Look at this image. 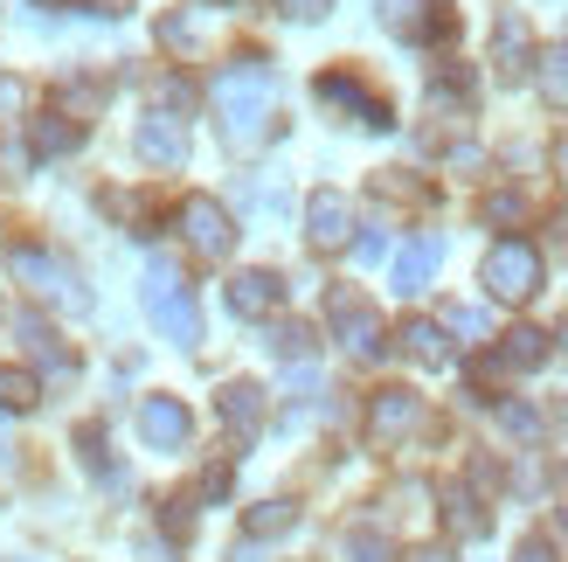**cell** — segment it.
I'll return each instance as SVG.
<instances>
[{
  "label": "cell",
  "instance_id": "cell-1",
  "mask_svg": "<svg viewBox=\"0 0 568 562\" xmlns=\"http://www.w3.org/2000/svg\"><path fill=\"white\" fill-rule=\"evenodd\" d=\"M271 104H277V77L264 56H236L230 70L215 77V119H222V139L243 153L271 132Z\"/></svg>",
  "mask_w": 568,
  "mask_h": 562
},
{
  "label": "cell",
  "instance_id": "cell-2",
  "mask_svg": "<svg viewBox=\"0 0 568 562\" xmlns=\"http://www.w3.org/2000/svg\"><path fill=\"white\" fill-rule=\"evenodd\" d=\"M8 271L28 285V299H42V305H55V313H91V292H83V278L55 258V250H42V243H14L8 250Z\"/></svg>",
  "mask_w": 568,
  "mask_h": 562
},
{
  "label": "cell",
  "instance_id": "cell-3",
  "mask_svg": "<svg viewBox=\"0 0 568 562\" xmlns=\"http://www.w3.org/2000/svg\"><path fill=\"white\" fill-rule=\"evenodd\" d=\"M146 313L160 320V333H166L174 348H194V341H202V305H194V292L181 285V271L166 264V258L146 264Z\"/></svg>",
  "mask_w": 568,
  "mask_h": 562
},
{
  "label": "cell",
  "instance_id": "cell-4",
  "mask_svg": "<svg viewBox=\"0 0 568 562\" xmlns=\"http://www.w3.org/2000/svg\"><path fill=\"white\" fill-rule=\"evenodd\" d=\"M486 292L499 299V305H527L534 292H541V250H534L527 237H499L493 250H486Z\"/></svg>",
  "mask_w": 568,
  "mask_h": 562
},
{
  "label": "cell",
  "instance_id": "cell-5",
  "mask_svg": "<svg viewBox=\"0 0 568 562\" xmlns=\"http://www.w3.org/2000/svg\"><path fill=\"white\" fill-rule=\"evenodd\" d=\"M326 320H333L339 341H347V354H361V361L382 354V320H375V305H367L361 292L333 285V292H326Z\"/></svg>",
  "mask_w": 568,
  "mask_h": 562
},
{
  "label": "cell",
  "instance_id": "cell-6",
  "mask_svg": "<svg viewBox=\"0 0 568 562\" xmlns=\"http://www.w3.org/2000/svg\"><path fill=\"white\" fill-rule=\"evenodd\" d=\"M181 237L194 258H230V243H236V222L222 202H209V194H194V202L181 209Z\"/></svg>",
  "mask_w": 568,
  "mask_h": 562
},
{
  "label": "cell",
  "instance_id": "cell-7",
  "mask_svg": "<svg viewBox=\"0 0 568 562\" xmlns=\"http://www.w3.org/2000/svg\"><path fill=\"white\" fill-rule=\"evenodd\" d=\"M305 237L320 250H347L354 243V202L339 188H312L305 194Z\"/></svg>",
  "mask_w": 568,
  "mask_h": 562
},
{
  "label": "cell",
  "instance_id": "cell-8",
  "mask_svg": "<svg viewBox=\"0 0 568 562\" xmlns=\"http://www.w3.org/2000/svg\"><path fill=\"white\" fill-rule=\"evenodd\" d=\"M416 424H423V397H416V389H375V403H367V438H375V444H403Z\"/></svg>",
  "mask_w": 568,
  "mask_h": 562
},
{
  "label": "cell",
  "instance_id": "cell-9",
  "mask_svg": "<svg viewBox=\"0 0 568 562\" xmlns=\"http://www.w3.org/2000/svg\"><path fill=\"white\" fill-rule=\"evenodd\" d=\"M139 438L153 444V452H181V444L194 438V417L181 397H146L139 403Z\"/></svg>",
  "mask_w": 568,
  "mask_h": 562
},
{
  "label": "cell",
  "instance_id": "cell-10",
  "mask_svg": "<svg viewBox=\"0 0 568 562\" xmlns=\"http://www.w3.org/2000/svg\"><path fill=\"white\" fill-rule=\"evenodd\" d=\"M541 361H548V333H534V327H514V333H506V348H499V354H486V361H478V375H486V382H499V375L541 369Z\"/></svg>",
  "mask_w": 568,
  "mask_h": 562
},
{
  "label": "cell",
  "instance_id": "cell-11",
  "mask_svg": "<svg viewBox=\"0 0 568 562\" xmlns=\"http://www.w3.org/2000/svg\"><path fill=\"white\" fill-rule=\"evenodd\" d=\"M277 299H284V278L277 271H236L230 278V313H243V320H271Z\"/></svg>",
  "mask_w": 568,
  "mask_h": 562
},
{
  "label": "cell",
  "instance_id": "cell-12",
  "mask_svg": "<svg viewBox=\"0 0 568 562\" xmlns=\"http://www.w3.org/2000/svg\"><path fill=\"white\" fill-rule=\"evenodd\" d=\"M493 63H499V77H527V63H534V36L514 8L493 14Z\"/></svg>",
  "mask_w": 568,
  "mask_h": 562
},
{
  "label": "cell",
  "instance_id": "cell-13",
  "mask_svg": "<svg viewBox=\"0 0 568 562\" xmlns=\"http://www.w3.org/2000/svg\"><path fill=\"white\" fill-rule=\"evenodd\" d=\"M139 160H153V167H181V160H187V132H181L174 111L139 119Z\"/></svg>",
  "mask_w": 568,
  "mask_h": 562
},
{
  "label": "cell",
  "instance_id": "cell-14",
  "mask_svg": "<svg viewBox=\"0 0 568 562\" xmlns=\"http://www.w3.org/2000/svg\"><path fill=\"white\" fill-rule=\"evenodd\" d=\"M437 264H444V243H437V237L403 243V250H395V292H409V299H416V292L437 278Z\"/></svg>",
  "mask_w": 568,
  "mask_h": 562
},
{
  "label": "cell",
  "instance_id": "cell-15",
  "mask_svg": "<svg viewBox=\"0 0 568 562\" xmlns=\"http://www.w3.org/2000/svg\"><path fill=\"white\" fill-rule=\"evenodd\" d=\"M215 410H222V424H230V438H250V431L264 424V389L257 382H230L215 397Z\"/></svg>",
  "mask_w": 568,
  "mask_h": 562
},
{
  "label": "cell",
  "instance_id": "cell-16",
  "mask_svg": "<svg viewBox=\"0 0 568 562\" xmlns=\"http://www.w3.org/2000/svg\"><path fill=\"white\" fill-rule=\"evenodd\" d=\"M395 341H403V354L423 361V369H444V361H450V333H444L437 320H403V333H395Z\"/></svg>",
  "mask_w": 568,
  "mask_h": 562
},
{
  "label": "cell",
  "instance_id": "cell-17",
  "mask_svg": "<svg viewBox=\"0 0 568 562\" xmlns=\"http://www.w3.org/2000/svg\"><path fill=\"white\" fill-rule=\"evenodd\" d=\"M320 98H326V104H347L361 126H388V104H382V98H367L361 83H354V77H339V70L320 77Z\"/></svg>",
  "mask_w": 568,
  "mask_h": 562
},
{
  "label": "cell",
  "instance_id": "cell-18",
  "mask_svg": "<svg viewBox=\"0 0 568 562\" xmlns=\"http://www.w3.org/2000/svg\"><path fill=\"white\" fill-rule=\"evenodd\" d=\"M77 139H83V132H77L70 119H63V111H42V119L28 126V153H42V160H55V153H70Z\"/></svg>",
  "mask_w": 568,
  "mask_h": 562
},
{
  "label": "cell",
  "instance_id": "cell-19",
  "mask_svg": "<svg viewBox=\"0 0 568 562\" xmlns=\"http://www.w3.org/2000/svg\"><path fill=\"white\" fill-rule=\"evenodd\" d=\"M444 521H450V535H458V542H478V535H486V508L471 500V486H450V493H444Z\"/></svg>",
  "mask_w": 568,
  "mask_h": 562
},
{
  "label": "cell",
  "instance_id": "cell-20",
  "mask_svg": "<svg viewBox=\"0 0 568 562\" xmlns=\"http://www.w3.org/2000/svg\"><path fill=\"white\" fill-rule=\"evenodd\" d=\"M284 528H298V508L292 500H264V508H250V542H271Z\"/></svg>",
  "mask_w": 568,
  "mask_h": 562
},
{
  "label": "cell",
  "instance_id": "cell-21",
  "mask_svg": "<svg viewBox=\"0 0 568 562\" xmlns=\"http://www.w3.org/2000/svg\"><path fill=\"white\" fill-rule=\"evenodd\" d=\"M271 354H284V361H305V354H312V327H298V320H277V327H271Z\"/></svg>",
  "mask_w": 568,
  "mask_h": 562
},
{
  "label": "cell",
  "instance_id": "cell-22",
  "mask_svg": "<svg viewBox=\"0 0 568 562\" xmlns=\"http://www.w3.org/2000/svg\"><path fill=\"white\" fill-rule=\"evenodd\" d=\"M21 341H28V354H36V361H49V369H70V354L55 348V333L42 320H21Z\"/></svg>",
  "mask_w": 568,
  "mask_h": 562
},
{
  "label": "cell",
  "instance_id": "cell-23",
  "mask_svg": "<svg viewBox=\"0 0 568 562\" xmlns=\"http://www.w3.org/2000/svg\"><path fill=\"white\" fill-rule=\"evenodd\" d=\"M36 403V375L28 369H0V410H28Z\"/></svg>",
  "mask_w": 568,
  "mask_h": 562
},
{
  "label": "cell",
  "instance_id": "cell-24",
  "mask_svg": "<svg viewBox=\"0 0 568 562\" xmlns=\"http://www.w3.org/2000/svg\"><path fill=\"white\" fill-rule=\"evenodd\" d=\"M499 424L514 438H541V410H534V403H499Z\"/></svg>",
  "mask_w": 568,
  "mask_h": 562
},
{
  "label": "cell",
  "instance_id": "cell-25",
  "mask_svg": "<svg viewBox=\"0 0 568 562\" xmlns=\"http://www.w3.org/2000/svg\"><path fill=\"white\" fill-rule=\"evenodd\" d=\"M160 42H166V49H181V56H187L194 42H202V28H194V14H166V21H160Z\"/></svg>",
  "mask_w": 568,
  "mask_h": 562
},
{
  "label": "cell",
  "instance_id": "cell-26",
  "mask_svg": "<svg viewBox=\"0 0 568 562\" xmlns=\"http://www.w3.org/2000/svg\"><path fill=\"white\" fill-rule=\"evenodd\" d=\"M347 562H388V542L375 535V528H354V535H347Z\"/></svg>",
  "mask_w": 568,
  "mask_h": 562
},
{
  "label": "cell",
  "instance_id": "cell-27",
  "mask_svg": "<svg viewBox=\"0 0 568 562\" xmlns=\"http://www.w3.org/2000/svg\"><path fill=\"white\" fill-rule=\"evenodd\" d=\"M541 91L548 104H568V56H541Z\"/></svg>",
  "mask_w": 568,
  "mask_h": 562
},
{
  "label": "cell",
  "instance_id": "cell-28",
  "mask_svg": "<svg viewBox=\"0 0 568 562\" xmlns=\"http://www.w3.org/2000/svg\"><path fill=\"white\" fill-rule=\"evenodd\" d=\"M486 305H450V333H465V341H486Z\"/></svg>",
  "mask_w": 568,
  "mask_h": 562
},
{
  "label": "cell",
  "instance_id": "cell-29",
  "mask_svg": "<svg viewBox=\"0 0 568 562\" xmlns=\"http://www.w3.org/2000/svg\"><path fill=\"white\" fill-rule=\"evenodd\" d=\"M520 215H527V202H520L514 188H499V194H486V222H520Z\"/></svg>",
  "mask_w": 568,
  "mask_h": 562
},
{
  "label": "cell",
  "instance_id": "cell-30",
  "mask_svg": "<svg viewBox=\"0 0 568 562\" xmlns=\"http://www.w3.org/2000/svg\"><path fill=\"white\" fill-rule=\"evenodd\" d=\"M277 8H284V14H292V21H320V14L333 8V0H277Z\"/></svg>",
  "mask_w": 568,
  "mask_h": 562
},
{
  "label": "cell",
  "instance_id": "cell-31",
  "mask_svg": "<svg viewBox=\"0 0 568 562\" xmlns=\"http://www.w3.org/2000/svg\"><path fill=\"white\" fill-rule=\"evenodd\" d=\"M202 493H209V500H222V493H230V465H209V480H202Z\"/></svg>",
  "mask_w": 568,
  "mask_h": 562
},
{
  "label": "cell",
  "instance_id": "cell-32",
  "mask_svg": "<svg viewBox=\"0 0 568 562\" xmlns=\"http://www.w3.org/2000/svg\"><path fill=\"white\" fill-rule=\"evenodd\" d=\"M382 250H388L382 237H361V243H354V258H361V264H382Z\"/></svg>",
  "mask_w": 568,
  "mask_h": 562
},
{
  "label": "cell",
  "instance_id": "cell-33",
  "mask_svg": "<svg viewBox=\"0 0 568 562\" xmlns=\"http://www.w3.org/2000/svg\"><path fill=\"white\" fill-rule=\"evenodd\" d=\"M514 562H555V549H548V542H520V555H514Z\"/></svg>",
  "mask_w": 568,
  "mask_h": 562
},
{
  "label": "cell",
  "instance_id": "cell-34",
  "mask_svg": "<svg viewBox=\"0 0 568 562\" xmlns=\"http://www.w3.org/2000/svg\"><path fill=\"white\" fill-rule=\"evenodd\" d=\"M0 111H21V83H8V77H0Z\"/></svg>",
  "mask_w": 568,
  "mask_h": 562
},
{
  "label": "cell",
  "instance_id": "cell-35",
  "mask_svg": "<svg viewBox=\"0 0 568 562\" xmlns=\"http://www.w3.org/2000/svg\"><path fill=\"white\" fill-rule=\"evenodd\" d=\"M403 562H450L444 549H416V555H403Z\"/></svg>",
  "mask_w": 568,
  "mask_h": 562
},
{
  "label": "cell",
  "instance_id": "cell-36",
  "mask_svg": "<svg viewBox=\"0 0 568 562\" xmlns=\"http://www.w3.org/2000/svg\"><path fill=\"white\" fill-rule=\"evenodd\" d=\"M0 465H8V424H0Z\"/></svg>",
  "mask_w": 568,
  "mask_h": 562
},
{
  "label": "cell",
  "instance_id": "cell-37",
  "mask_svg": "<svg viewBox=\"0 0 568 562\" xmlns=\"http://www.w3.org/2000/svg\"><path fill=\"white\" fill-rule=\"evenodd\" d=\"M561 174H568V139H561Z\"/></svg>",
  "mask_w": 568,
  "mask_h": 562
},
{
  "label": "cell",
  "instance_id": "cell-38",
  "mask_svg": "<svg viewBox=\"0 0 568 562\" xmlns=\"http://www.w3.org/2000/svg\"><path fill=\"white\" fill-rule=\"evenodd\" d=\"M236 562H257V555H250V549H236Z\"/></svg>",
  "mask_w": 568,
  "mask_h": 562
},
{
  "label": "cell",
  "instance_id": "cell-39",
  "mask_svg": "<svg viewBox=\"0 0 568 562\" xmlns=\"http://www.w3.org/2000/svg\"><path fill=\"white\" fill-rule=\"evenodd\" d=\"M561 341H568V333H561Z\"/></svg>",
  "mask_w": 568,
  "mask_h": 562
}]
</instances>
